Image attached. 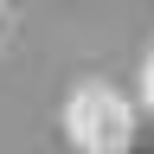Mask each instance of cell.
Masks as SVG:
<instances>
[{
	"mask_svg": "<svg viewBox=\"0 0 154 154\" xmlns=\"http://www.w3.org/2000/svg\"><path fill=\"white\" fill-rule=\"evenodd\" d=\"M122 154H154V109H148V103H135V116H128V141H122Z\"/></svg>",
	"mask_w": 154,
	"mask_h": 154,
	"instance_id": "cell-2",
	"label": "cell"
},
{
	"mask_svg": "<svg viewBox=\"0 0 154 154\" xmlns=\"http://www.w3.org/2000/svg\"><path fill=\"white\" fill-rule=\"evenodd\" d=\"M128 116H135V103L116 84H103V77H84L71 96H64V135H71V148L77 154H122V141H128Z\"/></svg>",
	"mask_w": 154,
	"mask_h": 154,
	"instance_id": "cell-1",
	"label": "cell"
},
{
	"mask_svg": "<svg viewBox=\"0 0 154 154\" xmlns=\"http://www.w3.org/2000/svg\"><path fill=\"white\" fill-rule=\"evenodd\" d=\"M7 38H13V7L0 0V45H7Z\"/></svg>",
	"mask_w": 154,
	"mask_h": 154,
	"instance_id": "cell-4",
	"label": "cell"
},
{
	"mask_svg": "<svg viewBox=\"0 0 154 154\" xmlns=\"http://www.w3.org/2000/svg\"><path fill=\"white\" fill-rule=\"evenodd\" d=\"M141 103L154 109V51H148V64H141Z\"/></svg>",
	"mask_w": 154,
	"mask_h": 154,
	"instance_id": "cell-3",
	"label": "cell"
}]
</instances>
